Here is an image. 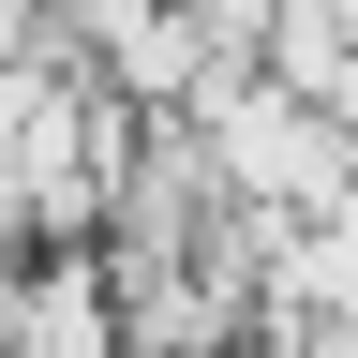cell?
<instances>
[{
    "mask_svg": "<svg viewBox=\"0 0 358 358\" xmlns=\"http://www.w3.org/2000/svg\"><path fill=\"white\" fill-rule=\"evenodd\" d=\"M254 75L284 90L299 120L358 134V0H268V60H254Z\"/></svg>",
    "mask_w": 358,
    "mask_h": 358,
    "instance_id": "obj_1",
    "label": "cell"
},
{
    "mask_svg": "<svg viewBox=\"0 0 358 358\" xmlns=\"http://www.w3.org/2000/svg\"><path fill=\"white\" fill-rule=\"evenodd\" d=\"M30 15H45V45H60V60H75V75H105V60H120V45H134V30H150V15H164V0H30Z\"/></svg>",
    "mask_w": 358,
    "mask_h": 358,
    "instance_id": "obj_2",
    "label": "cell"
}]
</instances>
